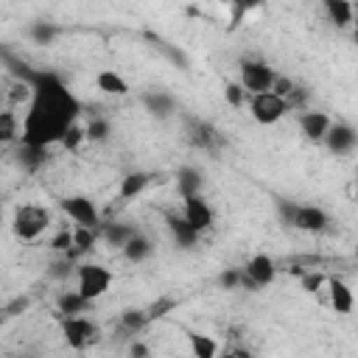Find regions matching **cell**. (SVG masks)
Segmentation results:
<instances>
[{"label":"cell","instance_id":"obj_31","mask_svg":"<svg viewBox=\"0 0 358 358\" xmlns=\"http://www.w3.org/2000/svg\"><path fill=\"white\" fill-rule=\"evenodd\" d=\"M324 280H327V274H322V271H308V274H302L299 277V285H302V291L305 294H322L324 291Z\"/></svg>","mask_w":358,"mask_h":358},{"label":"cell","instance_id":"obj_21","mask_svg":"<svg viewBox=\"0 0 358 358\" xmlns=\"http://www.w3.org/2000/svg\"><path fill=\"white\" fill-rule=\"evenodd\" d=\"M92 302H87L78 291H64V294H59V299H56V308H59V316H73V313H87V308H90Z\"/></svg>","mask_w":358,"mask_h":358},{"label":"cell","instance_id":"obj_32","mask_svg":"<svg viewBox=\"0 0 358 358\" xmlns=\"http://www.w3.org/2000/svg\"><path fill=\"white\" fill-rule=\"evenodd\" d=\"M87 140V134H84V126H78V120L64 131V137H62V145L67 148V151H76L81 143Z\"/></svg>","mask_w":358,"mask_h":358},{"label":"cell","instance_id":"obj_24","mask_svg":"<svg viewBox=\"0 0 358 358\" xmlns=\"http://www.w3.org/2000/svg\"><path fill=\"white\" fill-rule=\"evenodd\" d=\"M101 235V227H81L73 224V249L70 252H90Z\"/></svg>","mask_w":358,"mask_h":358},{"label":"cell","instance_id":"obj_11","mask_svg":"<svg viewBox=\"0 0 358 358\" xmlns=\"http://www.w3.org/2000/svg\"><path fill=\"white\" fill-rule=\"evenodd\" d=\"M322 143H324L333 154L344 157V154H352V151H355V145H358V134H355V129H352L350 123H344V120H333Z\"/></svg>","mask_w":358,"mask_h":358},{"label":"cell","instance_id":"obj_39","mask_svg":"<svg viewBox=\"0 0 358 358\" xmlns=\"http://www.w3.org/2000/svg\"><path fill=\"white\" fill-rule=\"evenodd\" d=\"M8 319H11V316H8V313H6V308H0V327H3V324H6V322H8Z\"/></svg>","mask_w":358,"mask_h":358},{"label":"cell","instance_id":"obj_26","mask_svg":"<svg viewBox=\"0 0 358 358\" xmlns=\"http://www.w3.org/2000/svg\"><path fill=\"white\" fill-rule=\"evenodd\" d=\"M224 101H227L229 106L241 109V106H246L249 92L241 87V81H238V78H229V81H224Z\"/></svg>","mask_w":358,"mask_h":358},{"label":"cell","instance_id":"obj_4","mask_svg":"<svg viewBox=\"0 0 358 358\" xmlns=\"http://www.w3.org/2000/svg\"><path fill=\"white\" fill-rule=\"evenodd\" d=\"M280 210L285 215V224H291L299 232H310L319 235L330 227V215L316 207V204H291V201H280Z\"/></svg>","mask_w":358,"mask_h":358},{"label":"cell","instance_id":"obj_20","mask_svg":"<svg viewBox=\"0 0 358 358\" xmlns=\"http://www.w3.org/2000/svg\"><path fill=\"white\" fill-rule=\"evenodd\" d=\"M143 103H145L148 112L157 115V117H171V115L176 112V101H173V95H168V92H162V90H151V92H145V95H143Z\"/></svg>","mask_w":358,"mask_h":358},{"label":"cell","instance_id":"obj_34","mask_svg":"<svg viewBox=\"0 0 358 358\" xmlns=\"http://www.w3.org/2000/svg\"><path fill=\"white\" fill-rule=\"evenodd\" d=\"M50 249H53V252H70V249H73V227L59 229V232L50 238Z\"/></svg>","mask_w":358,"mask_h":358},{"label":"cell","instance_id":"obj_37","mask_svg":"<svg viewBox=\"0 0 358 358\" xmlns=\"http://www.w3.org/2000/svg\"><path fill=\"white\" fill-rule=\"evenodd\" d=\"M173 308V299H162V302H154L151 308H145L148 310V319H159V316H165V310H171Z\"/></svg>","mask_w":358,"mask_h":358},{"label":"cell","instance_id":"obj_19","mask_svg":"<svg viewBox=\"0 0 358 358\" xmlns=\"http://www.w3.org/2000/svg\"><path fill=\"white\" fill-rule=\"evenodd\" d=\"M120 252H123V257L129 260V263H143V260H148L151 257V252H154V243L145 238V235H140V232H134L123 246H120Z\"/></svg>","mask_w":358,"mask_h":358},{"label":"cell","instance_id":"obj_36","mask_svg":"<svg viewBox=\"0 0 358 358\" xmlns=\"http://www.w3.org/2000/svg\"><path fill=\"white\" fill-rule=\"evenodd\" d=\"M28 305H31L28 296H17V299H11V302L6 305V313H8V316H20L22 310H28Z\"/></svg>","mask_w":358,"mask_h":358},{"label":"cell","instance_id":"obj_18","mask_svg":"<svg viewBox=\"0 0 358 358\" xmlns=\"http://www.w3.org/2000/svg\"><path fill=\"white\" fill-rule=\"evenodd\" d=\"M176 190L179 196H193L204 190V173L196 165H182L176 171Z\"/></svg>","mask_w":358,"mask_h":358},{"label":"cell","instance_id":"obj_7","mask_svg":"<svg viewBox=\"0 0 358 358\" xmlns=\"http://www.w3.org/2000/svg\"><path fill=\"white\" fill-rule=\"evenodd\" d=\"M241 288H252V291H260L266 285H271L277 280V260L266 252H255L246 266L241 268Z\"/></svg>","mask_w":358,"mask_h":358},{"label":"cell","instance_id":"obj_28","mask_svg":"<svg viewBox=\"0 0 358 358\" xmlns=\"http://www.w3.org/2000/svg\"><path fill=\"white\" fill-rule=\"evenodd\" d=\"M28 34H31V39H34L36 45H50V42L56 39L59 28L50 25V22H34V25L28 28Z\"/></svg>","mask_w":358,"mask_h":358},{"label":"cell","instance_id":"obj_27","mask_svg":"<svg viewBox=\"0 0 358 358\" xmlns=\"http://www.w3.org/2000/svg\"><path fill=\"white\" fill-rule=\"evenodd\" d=\"M227 3V8H229V20H232V28L249 14V11H255V8H260L263 6V0H224Z\"/></svg>","mask_w":358,"mask_h":358},{"label":"cell","instance_id":"obj_3","mask_svg":"<svg viewBox=\"0 0 358 358\" xmlns=\"http://www.w3.org/2000/svg\"><path fill=\"white\" fill-rule=\"evenodd\" d=\"M62 319V336H64V344L70 350H90L95 347L103 336H101V327L95 319L84 316V313H73V316H59Z\"/></svg>","mask_w":358,"mask_h":358},{"label":"cell","instance_id":"obj_16","mask_svg":"<svg viewBox=\"0 0 358 358\" xmlns=\"http://www.w3.org/2000/svg\"><path fill=\"white\" fill-rule=\"evenodd\" d=\"M95 87L103 92V95H112V98H123V95H129V81L120 76V73H115V70H98L95 73Z\"/></svg>","mask_w":358,"mask_h":358},{"label":"cell","instance_id":"obj_25","mask_svg":"<svg viewBox=\"0 0 358 358\" xmlns=\"http://www.w3.org/2000/svg\"><path fill=\"white\" fill-rule=\"evenodd\" d=\"M151 319H148V310L145 308H126L123 313H120V327L126 330V333H140L145 324H148Z\"/></svg>","mask_w":358,"mask_h":358},{"label":"cell","instance_id":"obj_13","mask_svg":"<svg viewBox=\"0 0 358 358\" xmlns=\"http://www.w3.org/2000/svg\"><path fill=\"white\" fill-rule=\"evenodd\" d=\"M324 294H327V305H330L336 313H352V308H355V294H352L350 282H344V280L336 277V274H327V280H324Z\"/></svg>","mask_w":358,"mask_h":358},{"label":"cell","instance_id":"obj_33","mask_svg":"<svg viewBox=\"0 0 358 358\" xmlns=\"http://www.w3.org/2000/svg\"><path fill=\"white\" fill-rule=\"evenodd\" d=\"M190 140H193L199 148H210V143L215 140V131H213L210 126H204V123H196V126L190 129Z\"/></svg>","mask_w":358,"mask_h":358},{"label":"cell","instance_id":"obj_8","mask_svg":"<svg viewBox=\"0 0 358 358\" xmlns=\"http://www.w3.org/2000/svg\"><path fill=\"white\" fill-rule=\"evenodd\" d=\"M274 78H277V70H274L271 64L260 62V59H243V62L238 64V81H241V87H243L249 95H252V92H266V90H271Z\"/></svg>","mask_w":358,"mask_h":358},{"label":"cell","instance_id":"obj_38","mask_svg":"<svg viewBox=\"0 0 358 358\" xmlns=\"http://www.w3.org/2000/svg\"><path fill=\"white\" fill-rule=\"evenodd\" d=\"M129 352H131V355H148V347L137 341V344H131V347H129Z\"/></svg>","mask_w":358,"mask_h":358},{"label":"cell","instance_id":"obj_5","mask_svg":"<svg viewBox=\"0 0 358 358\" xmlns=\"http://www.w3.org/2000/svg\"><path fill=\"white\" fill-rule=\"evenodd\" d=\"M112 280L115 277H112V271L106 266H101V263H81L78 271H76V291L87 302H95V299H101L109 291Z\"/></svg>","mask_w":358,"mask_h":358},{"label":"cell","instance_id":"obj_30","mask_svg":"<svg viewBox=\"0 0 358 358\" xmlns=\"http://www.w3.org/2000/svg\"><path fill=\"white\" fill-rule=\"evenodd\" d=\"M137 229H131V227H123V224H112V227H106L103 229V238H106V243H112V246H123L131 235H134Z\"/></svg>","mask_w":358,"mask_h":358},{"label":"cell","instance_id":"obj_2","mask_svg":"<svg viewBox=\"0 0 358 358\" xmlns=\"http://www.w3.org/2000/svg\"><path fill=\"white\" fill-rule=\"evenodd\" d=\"M48 229H50V210L42 204H20L11 215V232L22 243L39 241Z\"/></svg>","mask_w":358,"mask_h":358},{"label":"cell","instance_id":"obj_14","mask_svg":"<svg viewBox=\"0 0 358 358\" xmlns=\"http://www.w3.org/2000/svg\"><path fill=\"white\" fill-rule=\"evenodd\" d=\"M165 227H168V232H171V238L179 249H193L201 238V232L196 227H190L187 218L179 215V213H165Z\"/></svg>","mask_w":358,"mask_h":358},{"label":"cell","instance_id":"obj_35","mask_svg":"<svg viewBox=\"0 0 358 358\" xmlns=\"http://www.w3.org/2000/svg\"><path fill=\"white\" fill-rule=\"evenodd\" d=\"M241 268H227L221 277H218V282H221V288L224 291H235V288H241Z\"/></svg>","mask_w":358,"mask_h":358},{"label":"cell","instance_id":"obj_29","mask_svg":"<svg viewBox=\"0 0 358 358\" xmlns=\"http://www.w3.org/2000/svg\"><path fill=\"white\" fill-rule=\"evenodd\" d=\"M84 134H87V140H92V143H103V140L109 137V120H106V117H92V120L84 126Z\"/></svg>","mask_w":358,"mask_h":358},{"label":"cell","instance_id":"obj_1","mask_svg":"<svg viewBox=\"0 0 358 358\" xmlns=\"http://www.w3.org/2000/svg\"><path fill=\"white\" fill-rule=\"evenodd\" d=\"M28 112L20 120V140L28 148H50L81 117V101L53 73H28Z\"/></svg>","mask_w":358,"mask_h":358},{"label":"cell","instance_id":"obj_10","mask_svg":"<svg viewBox=\"0 0 358 358\" xmlns=\"http://www.w3.org/2000/svg\"><path fill=\"white\" fill-rule=\"evenodd\" d=\"M182 215L187 218L190 227H196L199 232H207L215 221V213L210 207V201L204 199V193H193V196H182Z\"/></svg>","mask_w":358,"mask_h":358},{"label":"cell","instance_id":"obj_17","mask_svg":"<svg viewBox=\"0 0 358 358\" xmlns=\"http://www.w3.org/2000/svg\"><path fill=\"white\" fill-rule=\"evenodd\" d=\"M151 182H154L151 173H145V171H131V173H126V176L120 179V185H117V196H120L123 201H131V199H137Z\"/></svg>","mask_w":358,"mask_h":358},{"label":"cell","instance_id":"obj_15","mask_svg":"<svg viewBox=\"0 0 358 358\" xmlns=\"http://www.w3.org/2000/svg\"><path fill=\"white\" fill-rule=\"evenodd\" d=\"M322 3H324L327 20H330L338 31H344V28L352 25V20H355V6H352V0H322Z\"/></svg>","mask_w":358,"mask_h":358},{"label":"cell","instance_id":"obj_9","mask_svg":"<svg viewBox=\"0 0 358 358\" xmlns=\"http://www.w3.org/2000/svg\"><path fill=\"white\" fill-rule=\"evenodd\" d=\"M59 207H62V213H64L73 224H81V227H101V210H98V204H95L90 196H81V193L64 196V199L59 201Z\"/></svg>","mask_w":358,"mask_h":358},{"label":"cell","instance_id":"obj_22","mask_svg":"<svg viewBox=\"0 0 358 358\" xmlns=\"http://www.w3.org/2000/svg\"><path fill=\"white\" fill-rule=\"evenodd\" d=\"M187 344H190V352L196 358H215L221 352L218 341L213 336H199V333H187Z\"/></svg>","mask_w":358,"mask_h":358},{"label":"cell","instance_id":"obj_23","mask_svg":"<svg viewBox=\"0 0 358 358\" xmlns=\"http://www.w3.org/2000/svg\"><path fill=\"white\" fill-rule=\"evenodd\" d=\"M20 140V115L14 109H0V145Z\"/></svg>","mask_w":358,"mask_h":358},{"label":"cell","instance_id":"obj_6","mask_svg":"<svg viewBox=\"0 0 358 358\" xmlns=\"http://www.w3.org/2000/svg\"><path fill=\"white\" fill-rule=\"evenodd\" d=\"M246 106H249V115L255 117V123H260V126H274V123H280V120L288 115L285 98H280V95L271 92V90H266V92H252L249 101H246Z\"/></svg>","mask_w":358,"mask_h":358},{"label":"cell","instance_id":"obj_12","mask_svg":"<svg viewBox=\"0 0 358 358\" xmlns=\"http://www.w3.org/2000/svg\"><path fill=\"white\" fill-rule=\"evenodd\" d=\"M296 123H299V131L305 134V140H310V143H322L324 134H327V129H330V123H333V117H330L327 112H322V109H310V106H305V109L299 112Z\"/></svg>","mask_w":358,"mask_h":358}]
</instances>
